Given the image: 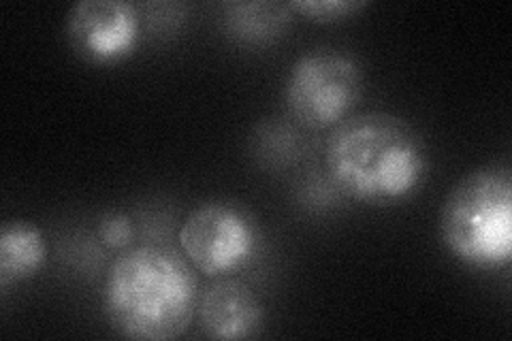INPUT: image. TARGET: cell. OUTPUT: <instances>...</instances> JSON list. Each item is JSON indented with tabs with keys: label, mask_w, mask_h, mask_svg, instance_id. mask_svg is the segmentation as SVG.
<instances>
[{
	"label": "cell",
	"mask_w": 512,
	"mask_h": 341,
	"mask_svg": "<svg viewBox=\"0 0 512 341\" xmlns=\"http://www.w3.org/2000/svg\"><path fill=\"white\" fill-rule=\"evenodd\" d=\"M103 305L111 327L122 337L175 339L197 316V269L184 252L169 246L131 248L107 271Z\"/></svg>",
	"instance_id": "6da1fadb"
},
{
	"label": "cell",
	"mask_w": 512,
	"mask_h": 341,
	"mask_svg": "<svg viewBox=\"0 0 512 341\" xmlns=\"http://www.w3.org/2000/svg\"><path fill=\"white\" fill-rule=\"evenodd\" d=\"M325 165L331 182L350 199L391 203L419 188L427 156L421 137L404 118L367 111L333 126Z\"/></svg>",
	"instance_id": "7a4b0ae2"
},
{
	"label": "cell",
	"mask_w": 512,
	"mask_h": 341,
	"mask_svg": "<svg viewBox=\"0 0 512 341\" xmlns=\"http://www.w3.org/2000/svg\"><path fill=\"white\" fill-rule=\"evenodd\" d=\"M361 94V64L335 50H312L299 56L284 84L288 111L312 131H323L346 120Z\"/></svg>",
	"instance_id": "277c9868"
},
{
	"label": "cell",
	"mask_w": 512,
	"mask_h": 341,
	"mask_svg": "<svg viewBox=\"0 0 512 341\" xmlns=\"http://www.w3.org/2000/svg\"><path fill=\"white\" fill-rule=\"evenodd\" d=\"M96 237L109 250H124L133 243L135 224L126 214H120V211H107L99 224H96Z\"/></svg>",
	"instance_id": "8fae6325"
},
{
	"label": "cell",
	"mask_w": 512,
	"mask_h": 341,
	"mask_svg": "<svg viewBox=\"0 0 512 341\" xmlns=\"http://www.w3.org/2000/svg\"><path fill=\"white\" fill-rule=\"evenodd\" d=\"M197 318L210 339H250L263 327V305L246 282L222 278L203 292Z\"/></svg>",
	"instance_id": "52a82bcc"
},
{
	"label": "cell",
	"mask_w": 512,
	"mask_h": 341,
	"mask_svg": "<svg viewBox=\"0 0 512 341\" xmlns=\"http://www.w3.org/2000/svg\"><path fill=\"white\" fill-rule=\"evenodd\" d=\"M67 35L88 60H120L137 45V9L126 0H79L67 15Z\"/></svg>",
	"instance_id": "8992f818"
},
{
	"label": "cell",
	"mask_w": 512,
	"mask_h": 341,
	"mask_svg": "<svg viewBox=\"0 0 512 341\" xmlns=\"http://www.w3.org/2000/svg\"><path fill=\"white\" fill-rule=\"evenodd\" d=\"M180 248L199 273L216 278L246 267L259 250V226L244 207L207 201L184 220Z\"/></svg>",
	"instance_id": "5b68a950"
},
{
	"label": "cell",
	"mask_w": 512,
	"mask_h": 341,
	"mask_svg": "<svg viewBox=\"0 0 512 341\" xmlns=\"http://www.w3.org/2000/svg\"><path fill=\"white\" fill-rule=\"evenodd\" d=\"M365 0H293L291 11H297L316 22L342 20L346 15L363 9Z\"/></svg>",
	"instance_id": "30bf717a"
},
{
	"label": "cell",
	"mask_w": 512,
	"mask_h": 341,
	"mask_svg": "<svg viewBox=\"0 0 512 341\" xmlns=\"http://www.w3.org/2000/svg\"><path fill=\"white\" fill-rule=\"evenodd\" d=\"M222 24L239 43L265 45L284 35L291 24V7L271 0L227 3L222 9Z\"/></svg>",
	"instance_id": "ba28073f"
},
{
	"label": "cell",
	"mask_w": 512,
	"mask_h": 341,
	"mask_svg": "<svg viewBox=\"0 0 512 341\" xmlns=\"http://www.w3.org/2000/svg\"><path fill=\"white\" fill-rule=\"evenodd\" d=\"M43 233L28 222H7L0 231V288L37 275L45 263Z\"/></svg>",
	"instance_id": "9c48e42d"
},
{
	"label": "cell",
	"mask_w": 512,
	"mask_h": 341,
	"mask_svg": "<svg viewBox=\"0 0 512 341\" xmlns=\"http://www.w3.org/2000/svg\"><path fill=\"white\" fill-rule=\"evenodd\" d=\"M440 237L448 252L470 267L500 269L510 265V171L485 167L463 175L442 203Z\"/></svg>",
	"instance_id": "3957f363"
}]
</instances>
